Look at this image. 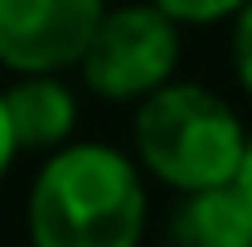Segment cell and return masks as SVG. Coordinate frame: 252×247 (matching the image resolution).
Instances as JSON below:
<instances>
[{"mask_svg": "<svg viewBox=\"0 0 252 247\" xmlns=\"http://www.w3.org/2000/svg\"><path fill=\"white\" fill-rule=\"evenodd\" d=\"M146 185L122 151L78 141L44 160L30 189L34 247H141Z\"/></svg>", "mask_w": 252, "mask_h": 247, "instance_id": "6da1fadb", "label": "cell"}, {"mask_svg": "<svg viewBox=\"0 0 252 247\" xmlns=\"http://www.w3.org/2000/svg\"><path fill=\"white\" fill-rule=\"evenodd\" d=\"M131 136L141 165L180 194L233 185L248 146L238 112L199 83H165L160 93L136 102Z\"/></svg>", "mask_w": 252, "mask_h": 247, "instance_id": "7a4b0ae2", "label": "cell"}, {"mask_svg": "<svg viewBox=\"0 0 252 247\" xmlns=\"http://www.w3.org/2000/svg\"><path fill=\"white\" fill-rule=\"evenodd\" d=\"M78 68H83L88 93H97L102 102H146L165 83H175L180 25L165 20L146 0L102 10Z\"/></svg>", "mask_w": 252, "mask_h": 247, "instance_id": "3957f363", "label": "cell"}, {"mask_svg": "<svg viewBox=\"0 0 252 247\" xmlns=\"http://www.w3.org/2000/svg\"><path fill=\"white\" fill-rule=\"evenodd\" d=\"M107 0H0V63L20 78L78 68Z\"/></svg>", "mask_w": 252, "mask_h": 247, "instance_id": "277c9868", "label": "cell"}, {"mask_svg": "<svg viewBox=\"0 0 252 247\" xmlns=\"http://www.w3.org/2000/svg\"><path fill=\"white\" fill-rule=\"evenodd\" d=\"M15 151H63L78 126V97L63 78H20L0 93Z\"/></svg>", "mask_w": 252, "mask_h": 247, "instance_id": "5b68a950", "label": "cell"}, {"mask_svg": "<svg viewBox=\"0 0 252 247\" xmlns=\"http://www.w3.org/2000/svg\"><path fill=\"white\" fill-rule=\"evenodd\" d=\"M165 247H252V209L233 185L185 194L170 214Z\"/></svg>", "mask_w": 252, "mask_h": 247, "instance_id": "8992f818", "label": "cell"}, {"mask_svg": "<svg viewBox=\"0 0 252 247\" xmlns=\"http://www.w3.org/2000/svg\"><path fill=\"white\" fill-rule=\"evenodd\" d=\"M146 5H156L175 25H219V20H233L248 0H146Z\"/></svg>", "mask_w": 252, "mask_h": 247, "instance_id": "52a82bcc", "label": "cell"}, {"mask_svg": "<svg viewBox=\"0 0 252 247\" xmlns=\"http://www.w3.org/2000/svg\"><path fill=\"white\" fill-rule=\"evenodd\" d=\"M233 68H238V83L252 97V0L233 15Z\"/></svg>", "mask_w": 252, "mask_h": 247, "instance_id": "ba28073f", "label": "cell"}, {"mask_svg": "<svg viewBox=\"0 0 252 247\" xmlns=\"http://www.w3.org/2000/svg\"><path fill=\"white\" fill-rule=\"evenodd\" d=\"M233 189L243 194V204L252 209V136H248V146H243V165H238V180H233Z\"/></svg>", "mask_w": 252, "mask_h": 247, "instance_id": "9c48e42d", "label": "cell"}, {"mask_svg": "<svg viewBox=\"0 0 252 247\" xmlns=\"http://www.w3.org/2000/svg\"><path fill=\"white\" fill-rule=\"evenodd\" d=\"M15 141H10V122H5V107H0V175L10 170V160H15Z\"/></svg>", "mask_w": 252, "mask_h": 247, "instance_id": "30bf717a", "label": "cell"}]
</instances>
